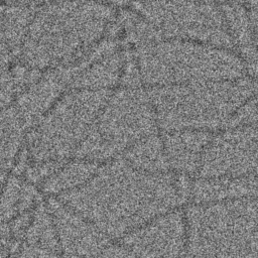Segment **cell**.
<instances>
[{
  "instance_id": "13",
  "label": "cell",
  "mask_w": 258,
  "mask_h": 258,
  "mask_svg": "<svg viewBox=\"0 0 258 258\" xmlns=\"http://www.w3.org/2000/svg\"><path fill=\"white\" fill-rule=\"evenodd\" d=\"M34 12L24 3L0 5V72L20 57Z\"/></svg>"
},
{
  "instance_id": "8",
  "label": "cell",
  "mask_w": 258,
  "mask_h": 258,
  "mask_svg": "<svg viewBox=\"0 0 258 258\" xmlns=\"http://www.w3.org/2000/svg\"><path fill=\"white\" fill-rule=\"evenodd\" d=\"M136 10L164 38L195 40L226 47L222 33L230 32L225 16L211 5V1L137 0Z\"/></svg>"
},
{
  "instance_id": "1",
  "label": "cell",
  "mask_w": 258,
  "mask_h": 258,
  "mask_svg": "<svg viewBox=\"0 0 258 258\" xmlns=\"http://www.w3.org/2000/svg\"><path fill=\"white\" fill-rule=\"evenodd\" d=\"M181 181L167 172H145L116 161L99 167L88 182L60 195L59 201L107 237H124L182 204L190 184Z\"/></svg>"
},
{
  "instance_id": "7",
  "label": "cell",
  "mask_w": 258,
  "mask_h": 258,
  "mask_svg": "<svg viewBox=\"0 0 258 258\" xmlns=\"http://www.w3.org/2000/svg\"><path fill=\"white\" fill-rule=\"evenodd\" d=\"M110 90L74 88L61 95L32 134L31 153L40 163H60L76 152L99 117Z\"/></svg>"
},
{
  "instance_id": "3",
  "label": "cell",
  "mask_w": 258,
  "mask_h": 258,
  "mask_svg": "<svg viewBox=\"0 0 258 258\" xmlns=\"http://www.w3.org/2000/svg\"><path fill=\"white\" fill-rule=\"evenodd\" d=\"M134 59L140 83L148 88L234 81L243 76V63L230 48L195 40H149L137 46Z\"/></svg>"
},
{
  "instance_id": "11",
  "label": "cell",
  "mask_w": 258,
  "mask_h": 258,
  "mask_svg": "<svg viewBox=\"0 0 258 258\" xmlns=\"http://www.w3.org/2000/svg\"><path fill=\"white\" fill-rule=\"evenodd\" d=\"M49 212L66 258L98 257L107 245V236L86 218L60 201L51 203Z\"/></svg>"
},
{
  "instance_id": "12",
  "label": "cell",
  "mask_w": 258,
  "mask_h": 258,
  "mask_svg": "<svg viewBox=\"0 0 258 258\" xmlns=\"http://www.w3.org/2000/svg\"><path fill=\"white\" fill-rule=\"evenodd\" d=\"M163 133L162 141L169 168L178 174L196 176L205 149L215 132L183 129Z\"/></svg>"
},
{
  "instance_id": "17",
  "label": "cell",
  "mask_w": 258,
  "mask_h": 258,
  "mask_svg": "<svg viewBox=\"0 0 258 258\" xmlns=\"http://www.w3.org/2000/svg\"><path fill=\"white\" fill-rule=\"evenodd\" d=\"M27 124L15 105H9L0 111V164L15 157Z\"/></svg>"
},
{
  "instance_id": "9",
  "label": "cell",
  "mask_w": 258,
  "mask_h": 258,
  "mask_svg": "<svg viewBox=\"0 0 258 258\" xmlns=\"http://www.w3.org/2000/svg\"><path fill=\"white\" fill-rule=\"evenodd\" d=\"M258 175V124L231 127L213 135L202 157L198 177Z\"/></svg>"
},
{
  "instance_id": "4",
  "label": "cell",
  "mask_w": 258,
  "mask_h": 258,
  "mask_svg": "<svg viewBox=\"0 0 258 258\" xmlns=\"http://www.w3.org/2000/svg\"><path fill=\"white\" fill-rule=\"evenodd\" d=\"M184 258H258V199L194 203Z\"/></svg>"
},
{
  "instance_id": "15",
  "label": "cell",
  "mask_w": 258,
  "mask_h": 258,
  "mask_svg": "<svg viewBox=\"0 0 258 258\" xmlns=\"http://www.w3.org/2000/svg\"><path fill=\"white\" fill-rule=\"evenodd\" d=\"M125 161L132 167L151 173L167 172L169 168L162 137L155 133L135 142L125 151Z\"/></svg>"
},
{
  "instance_id": "14",
  "label": "cell",
  "mask_w": 258,
  "mask_h": 258,
  "mask_svg": "<svg viewBox=\"0 0 258 258\" xmlns=\"http://www.w3.org/2000/svg\"><path fill=\"white\" fill-rule=\"evenodd\" d=\"M194 203L258 199V175L245 177H198L190 184Z\"/></svg>"
},
{
  "instance_id": "2",
  "label": "cell",
  "mask_w": 258,
  "mask_h": 258,
  "mask_svg": "<svg viewBox=\"0 0 258 258\" xmlns=\"http://www.w3.org/2000/svg\"><path fill=\"white\" fill-rule=\"evenodd\" d=\"M113 17L99 0H52L36 9L19 59L36 72L71 64L102 38Z\"/></svg>"
},
{
  "instance_id": "6",
  "label": "cell",
  "mask_w": 258,
  "mask_h": 258,
  "mask_svg": "<svg viewBox=\"0 0 258 258\" xmlns=\"http://www.w3.org/2000/svg\"><path fill=\"white\" fill-rule=\"evenodd\" d=\"M157 127L148 92L139 87H124L110 94L76 154L91 161L110 158L154 134Z\"/></svg>"
},
{
  "instance_id": "5",
  "label": "cell",
  "mask_w": 258,
  "mask_h": 258,
  "mask_svg": "<svg viewBox=\"0 0 258 258\" xmlns=\"http://www.w3.org/2000/svg\"><path fill=\"white\" fill-rule=\"evenodd\" d=\"M157 126L163 132L183 129L218 131L251 96L241 79L149 88Z\"/></svg>"
},
{
  "instance_id": "21",
  "label": "cell",
  "mask_w": 258,
  "mask_h": 258,
  "mask_svg": "<svg viewBox=\"0 0 258 258\" xmlns=\"http://www.w3.org/2000/svg\"><path fill=\"white\" fill-rule=\"evenodd\" d=\"M5 252V250L3 249V247H2V244L0 243V257H2L3 256V253Z\"/></svg>"
},
{
  "instance_id": "16",
  "label": "cell",
  "mask_w": 258,
  "mask_h": 258,
  "mask_svg": "<svg viewBox=\"0 0 258 258\" xmlns=\"http://www.w3.org/2000/svg\"><path fill=\"white\" fill-rule=\"evenodd\" d=\"M94 161L81 159L64 166H58L49 175L43 184V189L49 194L63 195L72 191L88 182L98 170Z\"/></svg>"
},
{
  "instance_id": "18",
  "label": "cell",
  "mask_w": 258,
  "mask_h": 258,
  "mask_svg": "<svg viewBox=\"0 0 258 258\" xmlns=\"http://www.w3.org/2000/svg\"><path fill=\"white\" fill-rule=\"evenodd\" d=\"M25 71L18 72H0V111L13 101L14 96L23 86H28L33 81H27V76H30L31 70L28 74H23Z\"/></svg>"
},
{
  "instance_id": "19",
  "label": "cell",
  "mask_w": 258,
  "mask_h": 258,
  "mask_svg": "<svg viewBox=\"0 0 258 258\" xmlns=\"http://www.w3.org/2000/svg\"><path fill=\"white\" fill-rule=\"evenodd\" d=\"M14 258H60L55 250L27 243Z\"/></svg>"
},
{
  "instance_id": "10",
  "label": "cell",
  "mask_w": 258,
  "mask_h": 258,
  "mask_svg": "<svg viewBox=\"0 0 258 258\" xmlns=\"http://www.w3.org/2000/svg\"><path fill=\"white\" fill-rule=\"evenodd\" d=\"M185 231L184 214L173 210L129 232L123 245L136 258H184Z\"/></svg>"
},
{
  "instance_id": "20",
  "label": "cell",
  "mask_w": 258,
  "mask_h": 258,
  "mask_svg": "<svg viewBox=\"0 0 258 258\" xmlns=\"http://www.w3.org/2000/svg\"><path fill=\"white\" fill-rule=\"evenodd\" d=\"M252 16H255L254 18L250 17L251 28H252V36H253V41L256 42L257 47H258V7L256 8V12Z\"/></svg>"
}]
</instances>
